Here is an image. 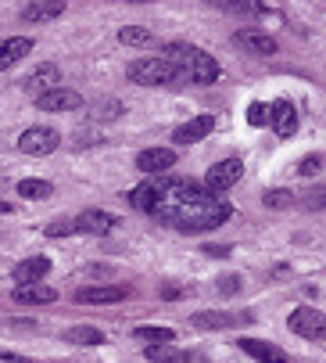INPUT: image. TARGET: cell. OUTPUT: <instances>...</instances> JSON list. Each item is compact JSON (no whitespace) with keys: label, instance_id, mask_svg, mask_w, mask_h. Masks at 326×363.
Wrapping results in <instances>:
<instances>
[{"label":"cell","instance_id":"obj_19","mask_svg":"<svg viewBox=\"0 0 326 363\" xmlns=\"http://www.w3.org/2000/svg\"><path fill=\"white\" fill-rule=\"evenodd\" d=\"M25 86H33V90H40V94L62 86V69H58V65H40V69L25 79Z\"/></svg>","mask_w":326,"mask_h":363},{"label":"cell","instance_id":"obj_28","mask_svg":"<svg viewBox=\"0 0 326 363\" xmlns=\"http://www.w3.org/2000/svg\"><path fill=\"white\" fill-rule=\"evenodd\" d=\"M54 187L47 180H18V194L22 198H47Z\"/></svg>","mask_w":326,"mask_h":363},{"label":"cell","instance_id":"obj_27","mask_svg":"<svg viewBox=\"0 0 326 363\" xmlns=\"http://www.w3.org/2000/svg\"><path fill=\"white\" fill-rule=\"evenodd\" d=\"M298 201H301V209L319 213V209H326V187H312V191H305Z\"/></svg>","mask_w":326,"mask_h":363},{"label":"cell","instance_id":"obj_12","mask_svg":"<svg viewBox=\"0 0 326 363\" xmlns=\"http://www.w3.org/2000/svg\"><path fill=\"white\" fill-rule=\"evenodd\" d=\"M47 270H50L47 255H29V259H22V263L11 270V277H15L18 288H25V284H40V277H47Z\"/></svg>","mask_w":326,"mask_h":363},{"label":"cell","instance_id":"obj_24","mask_svg":"<svg viewBox=\"0 0 326 363\" xmlns=\"http://www.w3.org/2000/svg\"><path fill=\"white\" fill-rule=\"evenodd\" d=\"M65 342L69 345H104V335L97 328H69L65 331Z\"/></svg>","mask_w":326,"mask_h":363},{"label":"cell","instance_id":"obj_1","mask_svg":"<svg viewBox=\"0 0 326 363\" xmlns=\"http://www.w3.org/2000/svg\"><path fill=\"white\" fill-rule=\"evenodd\" d=\"M129 201L154 223L173 227L180 234H204V230L223 227L233 216L230 201L211 194L204 184L187 180V177H165V173L147 177L140 187H133Z\"/></svg>","mask_w":326,"mask_h":363},{"label":"cell","instance_id":"obj_6","mask_svg":"<svg viewBox=\"0 0 326 363\" xmlns=\"http://www.w3.org/2000/svg\"><path fill=\"white\" fill-rule=\"evenodd\" d=\"M240 173H244L240 159H223V162H215V166L204 173V187H208L211 194L223 198V191H230L233 184H240Z\"/></svg>","mask_w":326,"mask_h":363},{"label":"cell","instance_id":"obj_30","mask_svg":"<svg viewBox=\"0 0 326 363\" xmlns=\"http://www.w3.org/2000/svg\"><path fill=\"white\" fill-rule=\"evenodd\" d=\"M248 123H251V126H265V123H269V108L262 105V101H255V105L248 108Z\"/></svg>","mask_w":326,"mask_h":363},{"label":"cell","instance_id":"obj_8","mask_svg":"<svg viewBox=\"0 0 326 363\" xmlns=\"http://www.w3.org/2000/svg\"><path fill=\"white\" fill-rule=\"evenodd\" d=\"M76 234H112L119 227V220L112 213H104V209H83L76 220H72Z\"/></svg>","mask_w":326,"mask_h":363},{"label":"cell","instance_id":"obj_21","mask_svg":"<svg viewBox=\"0 0 326 363\" xmlns=\"http://www.w3.org/2000/svg\"><path fill=\"white\" fill-rule=\"evenodd\" d=\"M144 356L151 363H190V356L176 345H151V349H144Z\"/></svg>","mask_w":326,"mask_h":363},{"label":"cell","instance_id":"obj_16","mask_svg":"<svg viewBox=\"0 0 326 363\" xmlns=\"http://www.w3.org/2000/svg\"><path fill=\"white\" fill-rule=\"evenodd\" d=\"M248 356H255L258 363H287V352L280 349V345H273V342H258V338H240L237 342Z\"/></svg>","mask_w":326,"mask_h":363},{"label":"cell","instance_id":"obj_7","mask_svg":"<svg viewBox=\"0 0 326 363\" xmlns=\"http://www.w3.org/2000/svg\"><path fill=\"white\" fill-rule=\"evenodd\" d=\"M36 105H40L43 112H72V108L83 105V97H79V90H72V86H54V90H47V94H36Z\"/></svg>","mask_w":326,"mask_h":363},{"label":"cell","instance_id":"obj_32","mask_svg":"<svg viewBox=\"0 0 326 363\" xmlns=\"http://www.w3.org/2000/svg\"><path fill=\"white\" fill-rule=\"evenodd\" d=\"M47 234L62 238V234H76V227H72V223H50V227H47Z\"/></svg>","mask_w":326,"mask_h":363},{"label":"cell","instance_id":"obj_10","mask_svg":"<svg viewBox=\"0 0 326 363\" xmlns=\"http://www.w3.org/2000/svg\"><path fill=\"white\" fill-rule=\"evenodd\" d=\"M129 295L126 284H100V288H79L76 291V302L83 306H104V302H122Z\"/></svg>","mask_w":326,"mask_h":363},{"label":"cell","instance_id":"obj_26","mask_svg":"<svg viewBox=\"0 0 326 363\" xmlns=\"http://www.w3.org/2000/svg\"><path fill=\"white\" fill-rule=\"evenodd\" d=\"M262 201H265V209H291L298 198H294L291 191H265Z\"/></svg>","mask_w":326,"mask_h":363},{"label":"cell","instance_id":"obj_18","mask_svg":"<svg viewBox=\"0 0 326 363\" xmlns=\"http://www.w3.org/2000/svg\"><path fill=\"white\" fill-rule=\"evenodd\" d=\"M11 298L18 306H47V302L58 298V291H54V288H40V284H25V288H15Z\"/></svg>","mask_w":326,"mask_h":363},{"label":"cell","instance_id":"obj_3","mask_svg":"<svg viewBox=\"0 0 326 363\" xmlns=\"http://www.w3.org/2000/svg\"><path fill=\"white\" fill-rule=\"evenodd\" d=\"M126 76L136 86H173V83H180V72L165 58H140L126 69Z\"/></svg>","mask_w":326,"mask_h":363},{"label":"cell","instance_id":"obj_4","mask_svg":"<svg viewBox=\"0 0 326 363\" xmlns=\"http://www.w3.org/2000/svg\"><path fill=\"white\" fill-rule=\"evenodd\" d=\"M291 331L308 342H326V313H319L312 306H298L291 313Z\"/></svg>","mask_w":326,"mask_h":363},{"label":"cell","instance_id":"obj_13","mask_svg":"<svg viewBox=\"0 0 326 363\" xmlns=\"http://www.w3.org/2000/svg\"><path fill=\"white\" fill-rule=\"evenodd\" d=\"M269 123H273V130L280 137H291L298 130V112H294L291 101H273V105H269Z\"/></svg>","mask_w":326,"mask_h":363},{"label":"cell","instance_id":"obj_5","mask_svg":"<svg viewBox=\"0 0 326 363\" xmlns=\"http://www.w3.org/2000/svg\"><path fill=\"white\" fill-rule=\"evenodd\" d=\"M58 144H62V133L58 130H50V126H33V130H25L22 137H18V151L22 155H50V151H58Z\"/></svg>","mask_w":326,"mask_h":363},{"label":"cell","instance_id":"obj_33","mask_svg":"<svg viewBox=\"0 0 326 363\" xmlns=\"http://www.w3.org/2000/svg\"><path fill=\"white\" fill-rule=\"evenodd\" d=\"M204 255H230V245H204Z\"/></svg>","mask_w":326,"mask_h":363},{"label":"cell","instance_id":"obj_35","mask_svg":"<svg viewBox=\"0 0 326 363\" xmlns=\"http://www.w3.org/2000/svg\"><path fill=\"white\" fill-rule=\"evenodd\" d=\"M0 213H11V205H8V201H0Z\"/></svg>","mask_w":326,"mask_h":363},{"label":"cell","instance_id":"obj_14","mask_svg":"<svg viewBox=\"0 0 326 363\" xmlns=\"http://www.w3.org/2000/svg\"><path fill=\"white\" fill-rule=\"evenodd\" d=\"M251 320H255L251 313H219V309H204V313L194 317L197 328H244Z\"/></svg>","mask_w":326,"mask_h":363},{"label":"cell","instance_id":"obj_17","mask_svg":"<svg viewBox=\"0 0 326 363\" xmlns=\"http://www.w3.org/2000/svg\"><path fill=\"white\" fill-rule=\"evenodd\" d=\"M211 126H215L211 116H194L190 123H183V126L173 133V144H197V140H204V137L211 133Z\"/></svg>","mask_w":326,"mask_h":363},{"label":"cell","instance_id":"obj_34","mask_svg":"<svg viewBox=\"0 0 326 363\" xmlns=\"http://www.w3.org/2000/svg\"><path fill=\"white\" fill-rule=\"evenodd\" d=\"M0 359L4 363H33L29 356H18V352H0Z\"/></svg>","mask_w":326,"mask_h":363},{"label":"cell","instance_id":"obj_2","mask_svg":"<svg viewBox=\"0 0 326 363\" xmlns=\"http://www.w3.org/2000/svg\"><path fill=\"white\" fill-rule=\"evenodd\" d=\"M161 58H165L176 72H180V83H190V86H211L215 79L223 76L219 62H215L211 55H204L201 47L194 43H165V50H161Z\"/></svg>","mask_w":326,"mask_h":363},{"label":"cell","instance_id":"obj_11","mask_svg":"<svg viewBox=\"0 0 326 363\" xmlns=\"http://www.w3.org/2000/svg\"><path fill=\"white\" fill-rule=\"evenodd\" d=\"M237 47H244L248 55H258V58H269V55H276V40L269 36V33H258V29H244L233 36Z\"/></svg>","mask_w":326,"mask_h":363},{"label":"cell","instance_id":"obj_9","mask_svg":"<svg viewBox=\"0 0 326 363\" xmlns=\"http://www.w3.org/2000/svg\"><path fill=\"white\" fill-rule=\"evenodd\" d=\"M173 166H176V151L173 147H151V151H140L136 155V169L140 173H151V177L165 173Z\"/></svg>","mask_w":326,"mask_h":363},{"label":"cell","instance_id":"obj_25","mask_svg":"<svg viewBox=\"0 0 326 363\" xmlns=\"http://www.w3.org/2000/svg\"><path fill=\"white\" fill-rule=\"evenodd\" d=\"M122 116V101H97L93 105V119H100V123H112V119H119Z\"/></svg>","mask_w":326,"mask_h":363},{"label":"cell","instance_id":"obj_23","mask_svg":"<svg viewBox=\"0 0 326 363\" xmlns=\"http://www.w3.org/2000/svg\"><path fill=\"white\" fill-rule=\"evenodd\" d=\"M119 43H126V47H151L154 36L144 26H126V29H119Z\"/></svg>","mask_w":326,"mask_h":363},{"label":"cell","instance_id":"obj_20","mask_svg":"<svg viewBox=\"0 0 326 363\" xmlns=\"http://www.w3.org/2000/svg\"><path fill=\"white\" fill-rule=\"evenodd\" d=\"M58 15H65L62 0H47V4H25L22 8V18L25 22H50V18H58Z\"/></svg>","mask_w":326,"mask_h":363},{"label":"cell","instance_id":"obj_29","mask_svg":"<svg viewBox=\"0 0 326 363\" xmlns=\"http://www.w3.org/2000/svg\"><path fill=\"white\" fill-rule=\"evenodd\" d=\"M215 288H219V295H237V291L244 288V277H240V274H223Z\"/></svg>","mask_w":326,"mask_h":363},{"label":"cell","instance_id":"obj_22","mask_svg":"<svg viewBox=\"0 0 326 363\" xmlns=\"http://www.w3.org/2000/svg\"><path fill=\"white\" fill-rule=\"evenodd\" d=\"M133 335H136L140 342H158V345H169V342L176 338V331H173V328H154V324H140Z\"/></svg>","mask_w":326,"mask_h":363},{"label":"cell","instance_id":"obj_31","mask_svg":"<svg viewBox=\"0 0 326 363\" xmlns=\"http://www.w3.org/2000/svg\"><path fill=\"white\" fill-rule=\"evenodd\" d=\"M319 169H322V159H319V155H308V159L298 166V173H301V177H315Z\"/></svg>","mask_w":326,"mask_h":363},{"label":"cell","instance_id":"obj_15","mask_svg":"<svg viewBox=\"0 0 326 363\" xmlns=\"http://www.w3.org/2000/svg\"><path fill=\"white\" fill-rule=\"evenodd\" d=\"M29 50H33V40L29 36H8V40H0V72L18 65Z\"/></svg>","mask_w":326,"mask_h":363}]
</instances>
